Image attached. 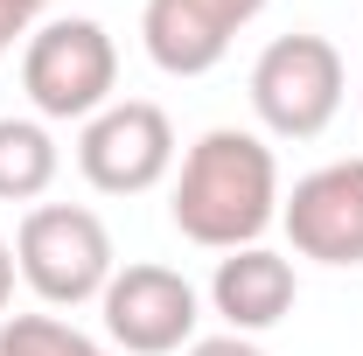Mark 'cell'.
<instances>
[{"instance_id":"obj_1","label":"cell","mask_w":363,"mask_h":356,"mask_svg":"<svg viewBox=\"0 0 363 356\" xmlns=\"http://www.w3.org/2000/svg\"><path fill=\"white\" fill-rule=\"evenodd\" d=\"M279 161L266 133L245 126H210L182 154L175 189H168V217L189 245L203 252H245L279 223Z\"/></svg>"},{"instance_id":"obj_2","label":"cell","mask_w":363,"mask_h":356,"mask_svg":"<svg viewBox=\"0 0 363 356\" xmlns=\"http://www.w3.org/2000/svg\"><path fill=\"white\" fill-rule=\"evenodd\" d=\"M14 266L28 279V294L43 301L49 314L84 308L112 287L119 272V252H112V230L98 210L84 203H35L21 230H14Z\"/></svg>"},{"instance_id":"obj_3","label":"cell","mask_w":363,"mask_h":356,"mask_svg":"<svg viewBox=\"0 0 363 356\" xmlns=\"http://www.w3.org/2000/svg\"><path fill=\"white\" fill-rule=\"evenodd\" d=\"M21 91H28V105H35L43 126L49 119H63V126L77 119L84 126L119 91V43L91 14H56L21 49Z\"/></svg>"},{"instance_id":"obj_4","label":"cell","mask_w":363,"mask_h":356,"mask_svg":"<svg viewBox=\"0 0 363 356\" xmlns=\"http://www.w3.org/2000/svg\"><path fill=\"white\" fill-rule=\"evenodd\" d=\"M342 91H350V63L328 35H272L252 63V112L272 140H315L328 133V119L342 112Z\"/></svg>"},{"instance_id":"obj_5","label":"cell","mask_w":363,"mask_h":356,"mask_svg":"<svg viewBox=\"0 0 363 356\" xmlns=\"http://www.w3.org/2000/svg\"><path fill=\"white\" fill-rule=\"evenodd\" d=\"M77 175L98 196H147L175 175V119L154 98H112L77 133Z\"/></svg>"},{"instance_id":"obj_6","label":"cell","mask_w":363,"mask_h":356,"mask_svg":"<svg viewBox=\"0 0 363 356\" xmlns=\"http://www.w3.org/2000/svg\"><path fill=\"white\" fill-rule=\"evenodd\" d=\"M98 314H105V343L126 356H182L196 343V321H203V294L182 279L175 266H119L112 287L98 294Z\"/></svg>"},{"instance_id":"obj_7","label":"cell","mask_w":363,"mask_h":356,"mask_svg":"<svg viewBox=\"0 0 363 356\" xmlns=\"http://www.w3.org/2000/svg\"><path fill=\"white\" fill-rule=\"evenodd\" d=\"M286 245L315 266H363V154L328 161L279 196Z\"/></svg>"},{"instance_id":"obj_8","label":"cell","mask_w":363,"mask_h":356,"mask_svg":"<svg viewBox=\"0 0 363 356\" xmlns=\"http://www.w3.org/2000/svg\"><path fill=\"white\" fill-rule=\"evenodd\" d=\"M266 0H147L140 7V43L154 70L168 77H210L230 56L238 28H252Z\"/></svg>"},{"instance_id":"obj_9","label":"cell","mask_w":363,"mask_h":356,"mask_svg":"<svg viewBox=\"0 0 363 356\" xmlns=\"http://www.w3.org/2000/svg\"><path fill=\"white\" fill-rule=\"evenodd\" d=\"M301 301V279H294V259L272 252V245H245V252H224L217 272H210V308L224 314L230 335H266L279 328Z\"/></svg>"},{"instance_id":"obj_10","label":"cell","mask_w":363,"mask_h":356,"mask_svg":"<svg viewBox=\"0 0 363 356\" xmlns=\"http://www.w3.org/2000/svg\"><path fill=\"white\" fill-rule=\"evenodd\" d=\"M63 175V147L43 119H0V203H43L49 182Z\"/></svg>"},{"instance_id":"obj_11","label":"cell","mask_w":363,"mask_h":356,"mask_svg":"<svg viewBox=\"0 0 363 356\" xmlns=\"http://www.w3.org/2000/svg\"><path fill=\"white\" fill-rule=\"evenodd\" d=\"M0 356H112V350L63 314H7L0 321Z\"/></svg>"},{"instance_id":"obj_12","label":"cell","mask_w":363,"mask_h":356,"mask_svg":"<svg viewBox=\"0 0 363 356\" xmlns=\"http://www.w3.org/2000/svg\"><path fill=\"white\" fill-rule=\"evenodd\" d=\"M182 356H266V350H259V335H230L224 328V335H196Z\"/></svg>"},{"instance_id":"obj_13","label":"cell","mask_w":363,"mask_h":356,"mask_svg":"<svg viewBox=\"0 0 363 356\" xmlns=\"http://www.w3.org/2000/svg\"><path fill=\"white\" fill-rule=\"evenodd\" d=\"M14 35H35V7L28 0H0V56L14 49Z\"/></svg>"},{"instance_id":"obj_14","label":"cell","mask_w":363,"mask_h":356,"mask_svg":"<svg viewBox=\"0 0 363 356\" xmlns=\"http://www.w3.org/2000/svg\"><path fill=\"white\" fill-rule=\"evenodd\" d=\"M14 279H21V266H14V245L0 238V321H7V308H14Z\"/></svg>"},{"instance_id":"obj_15","label":"cell","mask_w":363,"mask_h":356,"mask_svg":"<svg viewBox=\"0 0 363 356\" xmlns=\"http://www.w3.org/2000/svg\"><path fill=\"white\" fill-rule=\"evenodd\" d=\"M28 7H35V14H43V7H49V0H28Z\"/></svg>"}]
</instances>
